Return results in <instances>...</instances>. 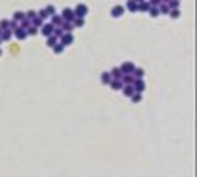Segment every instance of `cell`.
Here are the masks:
<instances>
[{
    "instance_id": "6da1fadb",
    "label": "cell",
    "mask_w": 197,
    "mask_h": 177,
    "mask_svg": "<svg viewBox=\"0 0 197 177\" xmlns=\"http://www.w3.org/2000/svg\"><path fill=\"white\" fill-rule=\"evenodd\" d=\"M76 11H78V13H85V11H87V7H85V6H81V7L76 9Z\"/></svg>"
},
{
    "instance_id": "7a4b0ae2",
    "label": "cell",
    "mask_w": 197,
    "mask_h": 177,
    "mask_svg": "<svg viewBox=\"0 0 197 177\" xmlns=\"http://www.w3.org/2000/svg\"><path fill=\"white\" fill-rule=\"evenodd\" d=\"M120 13H122V7H116V9H114V17H118Z\"/></svg>"
}]
</instances>
